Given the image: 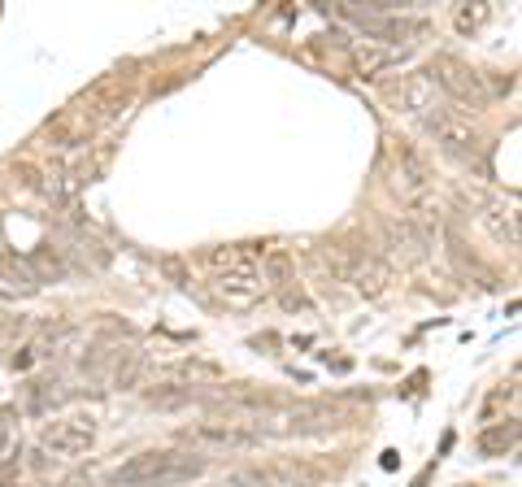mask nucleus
<instances>
[{"mask_svg": "<svg viewBox=\"0 0 522 487\" xmlns=\"http://www.w3.org/2000/svg\"><path fill=\"white\" fill-rule=\"evenodd\" d=\"M131 101H135V74L114 70V74H105V79H96L83 96H74V101L48 122V131H44L48 148H61V153L92 148L96 135L105 127H114L131 109Z\"/></svg>", "mask_w": 522, "mask_h": 487, "instance_id": "obj_1", "label": "nucleus"}, {"mask_svg": "<svg viewBox=\"0 0 522 487\" xmlns=\"http://www.w3.org/2000/svg\"><path fill=\"white\" fill-rule=\"evenodd\" d=\"M209 470V461L192 448H148V453L122 461V466L109 474V483L118 487H179L192 483Z\"/></svg>", "mask_w": 522, "mask_h": 487, "instance_id": "obj_2", "label": "nucleus"}, {"mask_svg": "<svg viewBox=\"0 0 522 487\" xmlns=\"http://www.w3.org/2000/svg\"><path fill=\"white\" fill-rule=\"evenodd\" d=\"M422 127L431 131V140L449 157L466 161V166H483V135L470 127L466 114H457V109H449V105H435L431 114L422 118Z\"/></svg>", "mask_w": 522, "mask_h": 487, "instance_id": "obj_3", "label": "nucleus"}, {"mask_svg": "<svg viewBox=\"0 0 522 487\" xmlns=\"http://www.w3.org/2000/svg\"><path fill=\"white\" fill-rule=\"evenodd\" d=\"M431 74V83H440L444 92L453 96L457 105H466V109H483L492 101V92H488V83H483V74L475 66H466L462 57H449V53H440L427 66Z\"/></svg>", "mask_w": 522, "mask_h": 487, "instance_id": "obj_4", "label": "nucleus"}, {"mask_svg": "<svg viewBox=\"0 0 522 487\" xmlns=\"http://www.w3.org/2000/svg\"><path fill=\"white\" fill-rule=\"evenodd\" d=\"M96 431H101V418L92 409H74V414H61L53 422H44L40 444L57 457H79L96 444Z\"/></svg>", "mask_w": 522, "mask_h": 487, "instance_id": "obj_5", "label": "nucleus"}, {"mask_svg": "<svg viewBox=\"0 0 522 487\" xmlns=\"http://www.w3.org/2000/svg\"><path fill=\"white\" fill-rule=\"evenodd\" d=\"M388 96L396 101V109H405V114H414V118H427L435 105H444L440 96H435V83H431V74H427V70L405 74L401 83H392V87H388Z\"/></svg>", "mask_w": 522, "mask_h": 487, "instance_id": "obj_6", "label": "nucleus"}, {"mask_svg": "<svg viewBox=\"0 0 522 487\" xmlns=\"http://www.w3.org/2000/svg\"><path fill=\"white\" fill-rule=\"evenodd\" d=\"M344 283H353L362 296H383L388 292V283H392V270L383 266L375 253H348Z\"/></svg>", "mask_w": 522, "mask_h": 487, "instance_id": "obj_7", "label": "nucleus"}, {"mask_svg": "<svg viewBox=\"0 0 522 487\" xmlns=\"http://www.w3.org/2000/svg\"><path fill=\"white\" fill-rule=\"evenodd\" d=\"M383 240H388L392 257H401V261H422V257H427V248H431V235L422 231L418 222H409L405 214L392 218L388 227H383Z\"/></svg>", "mask_w": 522, "mask_h": 487, "instance_id": "obj_8", "label": "nucleus"}, {"mask_svg": "<svg viewBox=\"0 0 522 487\" xmlns=\"http://www.w3.org/2000/svg\"><path fill=\"white\" fill-rule=\"evenodd\" d=\"M205 266L214 274H257L261 244H218V248H205Z\"/></svg>", "mask_w": 522, "mask_h": 487, "instance_id": "obj_9", "label": "nucleus"}, {"mask_svg": "<svg viewBox=\"0 0 522 487\" xmlns=\"http://www.w3.org/2000/svg\"><path fill=\"white\" fill-rule=\"evenodd\" d=\"M214 292L227 301V309H253L266 296L261 274H214Z\"/></svg>", "mask_w": 522, "mask_h": 487, "instance_id": "obj_10", "label": "nucleus"}, {"mask_svg": "<svg viewBox=\"0 0 522 487\" xmlns=\"http://www.w3.org/2000/svg\"><path fill=\"white\" fill-rule=\"evenodd\" d=\"M0 283L14 287V292H27V296L40 292V279H35L31 261L18 257V253H0Z\"/></svg>", "mask_w": 522, "mask_h": 487, "instance_id": "obj_11", "label": "nucleus"}, {"mask_svg": "<svg viewBox=\"0 0 522 487\" xmlns=\"http://www.w3.org/2000/svg\"><path fill=\"white\" fill-rule=\"evenodd\" d=\"M514 448H518V418L496 422V427H488L479 435V453L483 457H501V453H514Z\"/></svg>", "mask_w": 522, "mask_h": 487, "instance_id": "obj_12", "label": "nucleus"}, {"mask_svg": "<svg viewBox=\"0 0 522 487\" xmlns=\"http://www.w3.org/2000/svg\"><path fill=\"white\" fill-rule=\"evenodd\" d=\"M483 227L496 235V244L505 248H518V214L514 209H501V205H483Z\"/></svg>", "mask_w": 522, "mask_h": 487, "instance_id": "obj_13", "label": "nucleus"}, {"mask_svg": "<svg viewBox=\"0 0 522 487\" xmlns=\"http://www.w3.org/2000/svg\"><path fill=\"white\" fill-rule=\"evenodd\" d=\"M35 322L27 314H0V353H9V348H18V340H27Z\"/></svg>", "mask_w": 522, "mask_h": 487, "instance_id": "obj_14", "label": "nucleus"}, {"mask_svg": "<svg viewBox=\"0 0 522 487\" xmlns=\"http://www.w3.org/2000/svg\"><path fill=\"white\" fill-rule=\"evenodd\" d=\"M488 18H492V5H457V14H453V22H457V31H462V35H475Z\"/></svg>", "mask_w": 522, "mask_h": 487, "instance_id": "obj_15", "label": "nucleus"}, {"mask_svg": "<svg viewBox=\"0 0 522 487\" xmlns=\"http://www.w3.org/2000/svg\"><path fill=\"white\" fill-rule=\"evenodd\" d=\"M31 261V270H35V279H40V283H48V279H61V274H66V266H61V261H57V253H53V248H40V253H31L27 257Z\"/></svg>", "mask_w": 522, "mask_h": 487, "instance_id": "obj_16", "label": "nucleus"}, {"mask_svg": "<svg viewBox=\"0 0 522 487\" xmlns=\"http://www.w3.org/2000/svg\"><path fill=\"white\" fill-rule=\"evenodd\" d=\"M9 444H14V414H0V457L9 453Z\"/></svg>", "mask_w": 522, "mask_h": 487, "instance_id": "obj_17", "label": "nucleus"}, {"mask_svg": "<svg viewBox=\"0 0 522 487\" xmlns=\"http://www.w3.org/2000/svg\"><path fill=\"white\" fill-rule=\"evenodd\" d=\"M161 270H166V274H170V279L179 283V287H188V274H183V266H179V261H174V257L161 261Z\"/></svg>", "mask_w": 522, "mask_h": 487, "instance_id": "obj_18", "label": "nucleus"}]
</instances>
